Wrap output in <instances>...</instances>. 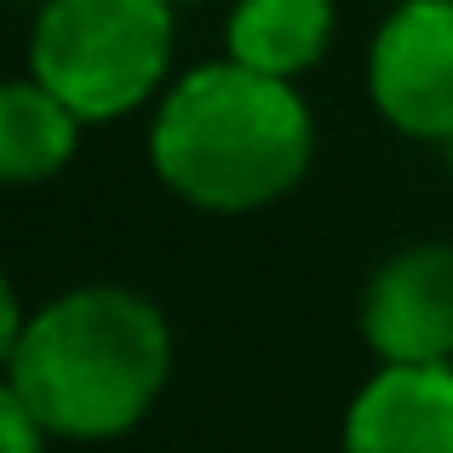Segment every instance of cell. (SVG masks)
<instances>
[{"mask_svg": "<svg viewBox=\"0 0 453 453\" xmlns=\"http://www.w3.org/2000/svg\"><path fill=\"white\" fill-rule=\"evenodd\" d=\"M150 166L196 212H265L316 166V115L299 81H276L230 52L173 75L150 115Z\"/></svg>", "mask_w": 453, "mask_h": 453, "instance_id": "6da1fadb", "label": "cell"}, {"mask_svg": "<svg viewBox=\"0 0 453 453\" xmlns=\"http://www.w3.org/2000/svg\"><path fill=\"white\" fill-rule=\"evenodd\" d=\"M6 373L52 442H115L161 402L173 379V327L138 288L87 281L29 310Z\"/></svg>", "mask_w": 453, "mask_h": 453, "instance_id": "7a4b0ae2", "label": "cell"}, {"mask_svg": "<svg viewBox=\"0 0 453 453\" xmlns=\"http://www.w3.org/2000/svg\"><path fill=\"white\" fill-rule=\"evenodd\" d=\"M173 0H41L29 23V75L87 127H110L173 87Z\"/></svg>", "mask_w": 453, "mask_h": 453, "instance_id": "3957f363", "label": "cell"}, {"mask_svg": "<svg viewBox=\"0 0 453 453\" xmlns=\"http://www.w3.org/2000/svg\"><path fill=\"white\" fill-rule=\"evenodd\" d=\"M379 121L419 144H453V0H396L367 46Z\"/></svg>", "mask_w": 453, "mask_h": 453, "instance_id": "277c9868", "label": "cell"}, {"mask_svg": "<svg viewBox=\"0 0 453 453\" xmlns=\"http://www.w3.org/2000/svg\"><path fill=\"white\" fill-rule=\"evenodd\" d=\"M379 362H453V242H413L367 276L356 310Z\"/></svg>", "mask_w": 453, "mask_h": 453, "instance_id": "5b68a950", "label": "cell"}, {"mask_svg": "<svg viewBox=\"0 0 453 453\" xmlns=\"http://www.w3.org/2000/svg\"><path fill=\"white\" fill-rule=\"evenodd\" d=\"M339 453H453V362H379L344 408Z\"/></svg>", "mask_w": 453, "mask_h": 453, "instance_id": "8992f818", "label": "cell"}, {"mask_svg": "<svg viewBox=\"0 0 453 453\" xmlns=\"http://www.w3.org/2000/svg\"><path fill=\"white\" fill-rule=\"evenodd\" d=\"M81 115L35 75H0V189L64 178L81 150Z\"/></svg>", "mask_w": 453, "mask_h": 453, "instance_id": "52a82bcc", "label": "cell"}, {"mask_svg": "<svg viewBox=\"0 0 453 453\" xmlns=\"http://www.w3.org/2000/svg\"><path fill=\"white\" fill-rule=\"evenodd\" d=\"M333 29V0H235L224 18V52L258 75L299 81L327 58Z\"/></svg>", "mask_w": 453, "mask_h": 453, "instance_id": "ba28073f", "label": "cell"}, {"mask_svg": "<svg viewBox=\"0 0 453 453\" xmlns=\"http://www.w3.org/2000/svg\"><path fill=\"white\" fill-rule=\"evenodd\" d=\"M46 442L52 436L23 402V390L12 385V373H0V453H46Z\"/></svg>", "mask_w": 453, "mask_h": 453, "instance_id": "9c48e42d", "label": "cell"}, {"mask_svg": "<svg viewBox=\"0 0 453 453\" xmlns=\"http://www.w3.org/2000/svg\"><path fill=\"white\" fill-rule=\"evenodd\" d=\"M23 327H29V310H23L18 288H12V276H6V270H0V373H6V367H12V350H18Z\"/></svg>", "mask_w": 453, "mask_h": 453, "instance_id": "30bf717a", "label": "cell"}, {"mask_svg": "<svg viewBox=\"0 0 453 453\" xmlns=\"http://www.w3.org/2000/svg\"><path fill=\"white\" fill-rule=\"evenodd\" d=\"M173 6H201V0H173Z\"/></svg>", "mask_w": 453, "mask_h": 453, "instance_id": "8fae6325", "label": "cell"}, {"mask_svg": "<svg viewBox=\"0 0 453 453\" xmlns=\"http://www.w3.org/2000/svg\"><path fill=\"white\" fill-rule=\"evenodd\" d=\"M448 161H453V144H448Z\"/></svg>", "mask_w": 453, "mask_h": 453, "instance_id": "7c38bea8", "label": "cell"}]
</instances>
